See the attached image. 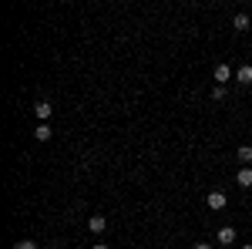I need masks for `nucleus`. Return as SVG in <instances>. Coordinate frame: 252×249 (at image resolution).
<instances>
[{"instance_id": "f257e3e1", "label": "nucleus", "mask_w": 252, "mask_h": 249, "mask_svg": "<svg viewBox=\"0 0 252 249\" xmlns=\"http://www.w3.org/2000/svg\"><path fill=\"white\" fill-rule=\"evenodd\" d=\"M225 202H229V199H225V192H219V189L209 192V209L219 212V209H225Z\"/></svg>"}, {"instance_id": "f03ea898", "label": "nucleus", "mask_w": 252, "mask_h": 249, "mask_svg": "<svg viewBox=\"0 0 252 249\" xmlns=\"http://www.w3.org/2000/svg\"><path fill=\"white\" fill-rule=\"evenodd\" d=\"M51 111H54V108H51V101H37V105H34V115L40 118V125H47Z\"/></svg>"}, {"instance_id": "7ed1b4c3", "label": "nucleus", "mask_w": 252, "mask_h": 249, "mask_svg": "<svg viewBox=\"0 0 252 249\" xmlns=\"http://www.w3.org/2000/svg\"><path fill=\"white\" fill-rule=\"evenodd\" d=\"M235 81L246 84V88H252V64H242V68L235 71Z\"/></svg>"}, {"instance_id": "20e7f679", "label": "nucleus", "mask_w": 252, "mask_h": 249, "mask_svg": "<svg viewBox=\"0 0 252 249\" xmlns=\"http://www.w3.org/2000/svg\"><path fill=\"white\" fill-rule=\"evenodd\" d=\"M212 77H215V81H219V88H222V84H225V81L232 77V68H229V64H219V68H215V71H212Z\"/></svg>"}, {"instance_id": "39448f33", "label": "nucleus", "mask_w": 252, "mask_h": 249, "mask_svg": "<svg viewBox=\"0 0 252 249\" xmlns=\"http://www.w3.org/2000/svg\"><path fill=\"white\" fill-rule=\"evenodd\" d=\"M88 229L91 232H104L108 229V219H104V215H91V219H88Z\"/></svg>"}, {"instance_id": "423d86ee", "label": "nucleus", "mask_w": 252, "mask_h": 249, "mask_svg": "<svg viewBox=\"0 0 252 249\" xmlns=\"http://www.w3.org/2000/svg\"><path fill=\"white\" fill-rule=\"evenodd\" d=\"M219 243H225V246H232V243H235V229H232V226L219 229Z\"/></svg>"}, {"instance_id": "0eeeda50", "label": "nucleus", "mask_w": 252, "mask_h": 249, "mask_svg": "<svg viewBox=\"0 0 252 249\" xmlns=\"http://www.w3.org/2000/svg\"><path fill=\"white\" fill-rule=\"evenodd\" d=\"M235 182H239L242 189H249V185H252V169H239V175H235Z\"/></svg>"}, {"instance_id": "6e6552de", "label": "nucleus", "mask_w": 252, "mask_h": 249, "mask_svg": "<svg viewBox=\"0 0 252 249\" xmlns=\"http://www.w3.org/2000/svg\"><path fill=\"white\" fill-rule=\"evenodd\" d=\"M34 138H37V142H47V138H51V125H37Z\"/></svg>"}, {"instance_id": "1a4fd4ad", "label": "nucleus", "mask_w": 252, "mask_h": 249, "mask_svg": "<svg viewBox=\"0 0 252 249\" xmlns=\"http://www.w3.org/2000/svg\"><path fill=\"white\" fill-rule=\"evenodd\" d=\"M232 27H235V31H246V27H249V17H246V14H235Z\"/></svg>"}, {"instance_id": "9d476101", "label": "nucleus", "mask_w": 252, "mask_h": 249, "mask_svg": "<svg viewBox=\"0 0 252 249\" xmlns=\"http://www.w3.org/2000/svg\"><path fill=\"white\" fill-rule=\"evenodd\" d=\"M235 155H239V162H252V145H242Z\"/></svg>"}, {"instance_id": "9b49d317", "label": "nucleus", "mask_w": 252, "mask_h": 249, "mask_svg": "<svg viewBox=\"0 0 252 249\" xmlns=\"http://www.w3.org/2000/svg\"><path fill=\"white\" fill-rule=\"evenodd\" d=\"M14 249H37V243H31V239H24V243H17Z\"/></svg>"}, {"instance_id": "f8f14e48", "label": "nucleus", "mask_w": 252, "mask_h": 249, "mask_svg": "<svg viewBox=\"0 0 252 249\" xmlns=\"http://www.w3.org/2000/svg\"><path fill=\"white\" fill-rule=\"evenodd\" d=\"M195 249H212V246H209V243H198V246H195Z\"/></svg>"}, {"instance_id": "ddd939ff", "label": "nucleus", "mask_w": 252, "mask_h": 249, "mask_svg": "<svg viewBox=\"0 0 252 249\" xmlns=\"http://www.w3.org/2000/svg\"><path fill=\"white\" fill-rule=\"evenodd\" d=\"M91 249H108V246H104V243H97V246H91Z\"/></svg>"}, {"instance_id": "4468645a", "label": "nucleus", "mask_w": 252, "mask_h": 249, "mask_svg": "<svg viewBox=\"0 0 252 249\" xmlns=\"http://www.w3.org/2000/svg\"><path fill=\"white\" fill-rule=\"evenodd\" d=\"M242 249H252V246H242Z\"/></svg>"}, {"instance_id": "2eb2a0df", "label": "nucleus", "mask_w": 252, "mask_h": 249, "mask_svg": "<svg viewBox=\"0 0 252 249\" xmlns=\"http://www.w3.org/2000/svg\"><path fill=\"white\" fill-rule=\"evenodd\" d=\"M249 135H252V128H249Z\"/></svg>"}]
</instances>
